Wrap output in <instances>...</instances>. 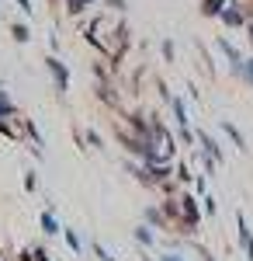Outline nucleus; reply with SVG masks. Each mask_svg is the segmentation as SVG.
Listing matches in <instances>:
<instances>
[{
  "label": "nucleus",
  "instance_id": "f704fd0d",
  "mask_svg": "<svg viewBox=\"0 0 253 261\" xmlns=\"http://www.w3.org/2000/svg\"><path fill=\"white\" fill-rule=\"evenodd\" d=\"M83 4H94V0H83Z\"/></svg>",
  "mask_w": 253,
  "mask_h": 261
},
{
  "label": "nucleus",
  "instance_id": "f257e3e1",
  "mask_svg": "<svg viewBox=\"0 0 253 261\" xmlns=\"http://www.w3.org/2000/svg\"><path fill=\"white\" fill-rule=\"evenodd\" d=\"M180 209H184V220L177 223L180 226V233H198V223H201V209H198V199L187 192V195H180Z\"/></svg>",
  "mask_w": 253,
  "mask_h": 261
},
{
  "label": "nucleus",
  "instance_id": "4be33fe9",
  "mask_svg": "<svg viewBox=\"0 0 253 261\" xmlns=\"http://www.w3.org/2000/svg\"><path fill=\"white\" fill-rule=\"evenodd\" d=\"M174 56H177V45L170 39H163V60L167 63H174Z\"/></svg>",
  "mask_w": 253,
  "mask_h": 261
},
{
  "label": "nucleus",
  "instance_id": "0eeeda50",
  "mask_svg": "<svg viewBox=\"0 0 253 261\" xmlns=\"http://www.w3.org/2000/svg\"><path fill=\"white\" fill-rule=\"evenodd\" d=\"M163 216H167L170 223L184 220V209H180V199H177V195H167V202H163Z\"/></svg>",
  "mask_w": 253,
  "mask_h": 261
},
{
  "label": "nucleus",
  "instance_id": "2eb2a0df",
  "mask_svg": "<svg viewBox=\"0 0 253 261\" xmlns=\"http://www.w3.org/2000/svg\"><path fill=\"white\" fill-rule=\"evenodd\" d=\"M136 241H139V244H146V247H153V244H156L153 226H149V223H146V226H136Z\"/></svg>",
  "mask_w": 253,
  "mask_h": 261
},
{
  "label": "nucleus",
  "instance_id": "2f4dec72",
  "mask_svg": "<svg viewBox=\"0 0 253 261\" xmlns=\"http://www.w3.org/2000/svg\"><path fill=\"white\" fill-rule=\"evenodd\" d=\"M21 4V11H24V14H31V0H18Z\"/></svg>",
  "mask_w": 253,
  "mask_h": 261
},
{
  "label": "nucleus",
  "instance_id": "423d86ee",
  "mask_svg": "<svg viewBox=\"0 0 253 261\" xmlns=\"http://www.w3.org/2000/svg\"><path fill=\"white\" fill-rule=\"evenodd\" d=\"M129 119V129L136 133V136H153V125H149V115H139V112H132V115H125Z\"/></svg>",
  "mask_w": 253,
  "mask_h": 261
},
{
  "label": "nucleus",
  "instance_id": "dca6fc26",
  "mask_svg": "<svg viewBox=\"0 0 253 261\" xmlns=\"http://www.w3.org/2000/svg\"><path fill=\"white\" fill-rule=\"evenodd\" d=\"M170 108H174L177 125H187V108H184V101H180V98H170Z\"/></svg>",
  "mask_w": 253,
  "mask_h": 261
},
{
  "label": "nucleus",
  "instance_id": "20e7f679",
  "mask_svg": "<svg viewBox=\"0 0 253 261\" xmlns=\"http://www.w3.org/2000/svg\"><path fill=\"white\" fill-rule=\"evenodd\" d=\"M218 18H222V24H229V28H246V7L239 11L236 4H233V7L226 4V11H222Z\"/></svg>",
  "mask_w": 253,
  "mask_h": 261
},
{
  "label": "nucleus",
  "instance_id": "6ab92c4d",
  "mask_svg": "<svg viewBox=\"0 0 253 261\" xmlns=\"http://www.w3.org/2000/svg\"><path fill=\"white\" fill-rule=\"evenodd\" d=\"M11 35H14V42H28V39H31L28 24H11Z\"/></svg>",
  "mask_w": 253,
  "mask_h": 261
},
{
  "label": "nucleus",
  "instance_id": "c9c22d12",
  "mask_svg": "<svg viewBox=\"0 0 253 261\" xmlns=\"http://www.w3.org/2000/svg\"><path fill=\"white\" fill-rule=\"evenodd\" d=\"M0 87H4V81H0Z\"/></svg>",
  "mask_w": 253,
  "mask_h": 261
},
{
  "label": "nucleus",
  "instance_id": "f03ea898",
  "mask_svg": "<svg viewBox=\"0 0 253 261\" xmlns=\"http://www.w3.org/2000/svg\"><path fill=\"white\" fill-rule=\"evenodd\" d=\"M45 66H49V73L56 77V91L66 98V91H70V70H66V63L56 60V56H49V60H45Z\"/></svg>",
  "mask_w": 253,
  "mask_h": 261
},
{
  "label": "nucleus",
  "instance_id": "39448f33",
  "mask_svg": "<svg viewBox=\"0 0 253 261\" xmlns=\"http://www.w3.org/2000/svg\"><path fill=\"white\" fill-rule=\"evenodd\" d=\"M146 171H149V178H153V185H163V181L174 178V167L167 161H156V164H146Z\"/></svg>",
  "mask_w": 253,
  "mask_h": 261
},
{
  "label": "nucleus",
  "instance_id": "9d476101",
  "mask_svg": "<svg viewBox=\"0 0 253 261\" xmlns=\"http://www.w3.org/2000/svg\"><path fill=\"white\" fill-rule=\"evenodd\" d=\"M98 98L104 101V105H118V101H121V94L115 91V84H104V81H101L98 84Z\"/></svg>",
  "mask_w": 253,
  "mask_h": 261
},
{
  "label": "nucleus",
  "instance_id": "a878e982",
  "mask_svg": "<svg viewBox=\"0 0 253 261\" xmlns=\"http://www.w3.org/2000/svg\"><path fill=\"white\" fill-rule=\"evenodd\" d=\"M31 261H52V258H49V251H45V247H35V254H31Z\"/></svg>",
  "mask_w": 253,
  "mask_h": 261
},
{
  "label": "nucleus",
  "instance_id": "412c9836",
  "mask_svg": "<svg viewBox=\"0 0 253 261\" xmlns=\"http://www.w3.org/2000/svg\"><path fill=\"white\" fill-rule=\"evenodd\" d=\"M83 140L90 143V146H98V150L104 146V140H101V133H98V129H87V133H83Z\"/></svg>",
  "mask_w": 253,
  "mask_h": 261
},
{
  "label": "nucleus",
  "instance_id": "4468645a",
  "mask_svg": "<svg viewBox=\"0 0 253 261\" xmlns=\"http://www.w3.org/2000/svg\"><path fill=\"white\" fill-rule=\"evenodd\" d=\"M11 115H18V105L4 94V87H0V119H11Z\"/></svg>",
  "mask_w": 253,
  "mask_h": 261
},
{
  "label": "nucleus",
  "instance_id": "b1692460",
  "mask_svg": "<svg viewBox=\"0 0 253 261\" xmlns=\"http://www.w3.org/2000/svg\"><path fill=\"white\" fill-rule=\"evenodd\" d=\"M83 7H87L83 0H66V11H70V14H83Z\"/></svg>",
  "mask_w": 253,
  "mask_h": 261
},
{
  "label": "nucleus",
  "instance_id": "c756f323",
  "mask_svg": "<svg viewBox=\"0 0 253 261\" xmlns=\"http://www.w3.org/2000/svg\"><path fill=\"white\" fill-rule=\"evenodd\" d=\"M108 7L111 11H125V0H108Z\"/></svg>",
  "mask_w": 253,
  "mask_h": 261
},
{
  "label": "nucleus",
  "instance_id": "5701e85b",
  "mask_svg": "<svg viewBox=\"0 0 253 261\" xmlns=\"http://www.w3.org/2000/svg\"><path fill=\"white\" fill-rule=\"evenodd\" d=\"M24 133L31 136V143H35V146H45V143H42V136H39V129H35L31 122H24Z\"/></svg>",
  "mask_w": 253,
  "mask_h": 261
},
{
  "label": "nucleus",
  "instance_id": "6e6552de",
  "mask_svg": "<svg viewBox=\"0 0 253 261\" xmlns=\"http://www.w3.org/2000/svg\"><path fill=\"white\" fill-rule=\"evenodd\" d=\"M198 143H201V146H205V153H208V157H212V161H226V157H222V150H218V143L212 140V136H208V133H198Z\"/></svg>",
  "mask_w": 253,
  "mask_h": 261
},
{
  "label": "nucleus",
  "instance_id": "c85d7f7f",
  "mask_svg": "<svg viewBox=\"0 0 253 261\" xmlns=\"http://www.w3.org/2000/svg\"><path fill=\"white\" fill-rule=\"evenodd\" d=\"M35 185H39V181H35V174H31V171H28V174H24V188H28V192H35Z\"/></svg>",
  "mask_w": 253,
  "mask_h": 261
},
{
  "label": "nucleus",
  "instance_id": "9b49d317",
  "mask_svg": "<svg viewBox=\"0 0 253 261\" xmlns=\"http://www.w3.org/2000/svg\"><path fill=\"white\" fill-rule=\"evenodd\" d=\"M222 133H226V136L233 140V146H236V150H243V153H246V140H243V133L236 129L233 122H222Z\"/></svg>",
  "mask_w": 253,
  "mask_h": 261
},
{
  "label": "nucleus",
  "instance_id": "393cba45",
  "mask_svg": "<svg viewBox=\"0 0 253 261\" xmlns=\"http://www.w3.org/2000/svg\"><path fill=\"white\" fill-rule=\"evenodd\" d=\"M243 81H246V87H253V60H246V66H243V73H239Z\"/></svg>",
  "mask_w": 253,
  "mask_h": 261
},
{
  "label": "nucleus",
  "instance_id": "f8f14e48",
  "mask_svg": "<svg viewBox=\"0 0 253 261\" xmlns=\"http://www.w3.org/2000/svg\"><path fill=\"white\" fill-rule=\"evenodd\" d=\"M226 11V0H201V14L205 18H218Z\"/></svg>",
  "mask_w": 253,
  "mask_h": 261
},
{
  "label": "nucleus",
  "instance_id": "473e14b6",
  "mask_svg": "<svg viewBox=\"0 0 253 261\" xmlns=\"http://www.w3.org/2000/svg\"><path fill=\"white\" fill-rule=\"evenodd\" d=\"M160 261H184V258H180V254H163Z\"/></svg>",
  "mask_w": 253,
  "mask_h": 261
},
{
  "label": "nucleus",
  "instance_id": "cd10ccee",
  "mask_svg": "<svg viewBox=\"0 0 253 261\" xmlns=\"http://www.w3.org/2000/svg\"><path fill=\"white\" fill-rule=\"evenodd\" d=\"M94 254H98L101 261H115V258H111V254H108V251H104V247H101V244H94Z\"/></svg>",
  "mask_w": 253,
  "mask_h": 261
},
{
  "label": "nucleus",
  "instance_id": "7ed1b4c3",
  "mask_svg": "<svg viewBox=\"0 0 253 261\" xmlns=\"http://www.w3.org/2000/svg\"><path fill=\"white\" fill-rule=\"evenodd\" d=\"M236 226H239V247L246 251V261H253V230L246 226V216L243 213L236 216Z\"/></svg>",
  "mask_w": 253,
  "mask_h": 261
},
{
  "label": "nucleus",
  "instance_id": "aec40b11",
  "mask_svg": "<svg viewBox=\"0 0 253 261\" xmlns=\"http://www.w3.org/2000/svg\"><path fill=\"white\" fill-rule=\"evenodd\" d=\"M62 237H66V244H70V251H73V254H80V251H83V244H80V237L73 233V230H62Z\"/></svg>",
  "mask_w": 253,
  "mask_h": 261
},
{
  "label": "nucleus",
  "instance_id": "72a5a7b5",
  "mask_svg": "<svg viewBox=\"0 0 253 261\" xmlns=\"http://www.w3.org/2000/svg\"><path fill=\"white\" fill-rule=\"evenodd\" d=\"M246 35H250V42H253V24H246Z\"/></svg>",
  "mask_w": 253,
  "mask_h": 261
},
{
  "label": "nucleus",
  "instance_id": "1a4fd4ad",
  "mask_svg": "<svg viewBox=\"0 0 253 261\" xmlns=\"http://www.w3.org/2000/svg\"><path fill=\"white\" fill-rule=\"evenodd\" d=\"M218 49H222V53L229 56V63H233V70H236V73H243V63H246V60H243V56L236 53L233 45H229V42H226V39H218Z\"/></svg>",
  "mask_w": 253,
  "mask_h": 261
},
{
  "label": "nucleus",
  "instance_id": "ddd939ff",
  "mask_svg": "<svg viewBox=\"0 0 253 261\" xmlns=\"http://www.w3.org/2000/svg\"><path fill=\"white\" fill-rule=\"evenodd\" d=\"M42 233H49V237L52 233H62V226H59V220L52 213H42Z\"/></svg>",
  "mask_w": 253,
  "mask_h": 261
},
{
  "label": "nucleus",
  "instance_id": "a211bd4d",
  "mask_svg": "<svg viewBox=\"0 0 253 261\" xmlns=\"http://www.w3.org/2000/svg\"><path fill=\"white\" fill-rule=\"evenodd\" d=\"M174 178L180 181V185H191L195 174H191V167H187V164H174Z\"/></svg>",
  "mask_w": 253,
  "mask_h": 261
},
{
  "label": "nucleus",
  "instance_id": "bb28decb",
  "mask_svg": "<svg viewBox=\"0 0 253 261\" xmlns=\"http://www.w3.org/2000/svg\"><path fill=\"white\" fill-rule=\"evenodd\" d=\"M201 202H205V213H208V216H212L215 209H218V202H215V199H212V195H208V199H201Z\"/></svg>",
  "mask_w": 253,
  "mask_h": 261
},
{
  "label": "nucleus",
  "instance_id": "7c9ffc66",
  "mask_svg": "<svg viewBox=\"0 0 253 261\" xmlns=\"http://www.w3.org/2000/svg\"><path fill=\"white\" fill-rule=\"evenodd\" d=\"M0 133H4V136H14V129H11V125H7L4 119H0Z\"/></svg>",
  "mask_w": 253,
  "mask_h": 261
},
{
  "label": "nucleus",
  "instance_id": "f3484780",
  "mask_svg": "<svg viewBox=\"0 0 253 261\" xmlns=\"http://www.w3.org/2000/svg\"><path fill=\"white\" fill-rule=\"evenodd\" d=\"M146 223H149V226H163V223H167V216H163V209H156V205H149V209H146Z\"/></svg>",
  "mask_w": 253,
  "mask_h": 261
}]
</instances>
